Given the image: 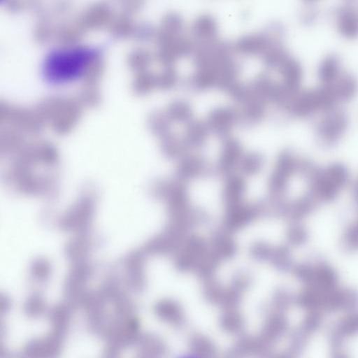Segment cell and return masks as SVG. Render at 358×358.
<instances>
[{
    "mask_svg": "<svg viewBox=\"0 0 358 358\" xmlns=\"http://www.w3.org/2000/svg\"><path fill=\"white\" fill-rule=\"evenodd\" d=\"M305 1H307V2H313V1H315L316 0H305Z\"/></svg>",
    "mask_w": 358,
    "mask_h": 358,
    "instance_id": "44dd1931",
    "label": "cell"
},
{
    "mask_svg": "<svg viewBox=\"0 0 358 358\" xmlns=\"http://www.w3.org/2000/svg\"><path fill=\"white\" fill-rule=\"evenodd\" d=\"M349 170L341 163L315 166L305 179L307 192L318 203L335 199L350 182Z\"/></svg>",
    "mask_w": 358,
    "mask_h": 358,
    "instance_id": "7a4b0ae2",
    "label": "cell"
},
{
    "mask_svg": "<svg viewBox=\"0 0 358 358\" xmlns=\"http://www.w3.org/2000/svg\"><path fill=\"white\" fill-rule=\"evenodd\" d=\"M96 55L86 47L73 46L57 49L46 57L43 75L52 85L72 83L83 76L94 63Z\"/></svg>",
    "mask_w": 358,
    "mask_h": 358,
    "instance_id": "6da1fadb",
    "label": "cell"
},
{
    "mask_svg": "<svg viewBox=\"0 0 358 358\" xmlns=\"http://www.w3.org/2000/svg\"><path fill=\"white\" fill-rule=\"evenodd\" d=\"M358 305V293L349 289L336 287L325 292L323 309L327 310H352Z\"/></svg>",
    "mask_w": 358,
    "mask_h": 358,
    "instance_id": "ba28073f",
    "label": "cell"
},
{
    "mask_svg": "<svg viewBox=\"0 0 358 358\" xmlns=\"http://www.w3.org/2000/svg\"><path fill=\"white\" fill-rule=\"evenodd\" d=\"M352 195L355 201L358 204V178L354 183L352 189Z\"/></svg>",
    "mask_w": 358,
    "mask_h": 358,
    "instance_id": "ffe728a7",
    "label": "cell"
},
{
    "mask_svg": "<svg viewBox=\"0 0 358 358\" xmlns=\"http://www.w3.org/2000/svg\"><path fill=\"white\" fill-rule=\"evenodd\" d=\"M243 153L242 145L237 139L231 136L223 139L221 152L214 171L224 178L234 173Z\"/></svg>",
    "mask_w": 358,
    "mask_h": 358,
    "instance_id": "8992f818",
    "label": "cell"
},
{
    "mask_svg": "<svg viewBox=\"0 0 358 358\" xmlns=\"http://www.w3.org/2000/svg\"><path fill=\"white\" fill-rule=\"evenodd\" d=\"M339 103L329 85L299 91L283 109L288 115L298 118L311 117L337 107Z\"/></svg>",
    "mask_w": 358,
    "mask_h": 358,
    "instance_id": "3957f363",
    "label": "cell"
},
{
    "mask_svg": "<svg viewBox=\"0 0 358 358\" xmlns=\"http://www.w3.org/2000/svg\"><path fill=\"white\" fill-rule=\"evenodd\" d=\"M210 134L222 140L230 136L234 127L239 122L238 110L221 106L212 110L205 120Z\"/></svg>",
    "mask_w": 358,
    "mask_h": 358,
    "instance_id": "5b68a950",
    "label": "cell"
},
{
    "mask_svg": "<svg viewBox=\"0 0 358 358\" xmlns=\"http://www.w3.org/2000/svg\"><path fill=\"white\" fill-rule=\"evenodd\" d=\"M186 125L185 134L182 138L186 147L189 150L202 148L210 134L206 121L193 120Z\"/></svg>",
    "mask_w": 358,
    "mask_h": 358,
    "instance_id": "8fae6325",
    "label": "cell"
},
{
    "mask_svg": "<svg viewBox=\"0 0 358 358\" xmlns=\"http://www.w3.org/2000/svg\"><path fill=\"white\" fill-rule=\"evenodd\" d=\"M343 241L345 246L349 249H358V221L347 229Z\"/></svg>",
    "mask_w": 358,
    "mask_h": 358,
    "instance_id": "d6986e66",
    "label": "cell"
},
{
    "mask_svg": "<svg viewBox=\"0 0 358 358\" xmlns=\"http://www.w3.org/2000/svg\"><path fill=\"white\" fill-rule=\"evenodd\" d=\"M315 127L317 142L324 147H331L340 141L345 135L348 119L346 113L337 107L323 113Z\"/></svg>",
    "mask_w": 358,
    "mask_h": 358,
    "instance_id": "277c9868",
    "label": "cell"
},
{
    "mask_svg": "<svg viewBox=\"0 0 358 358\" xmlns=\"http://www.w3.org/2000/svg\"><path fill=\"white\" fill-rule=\"evenodd\" d=\"M166 115L173 123L187 124L194 120L191 106L182 99L174 100L169 106Z\"/></svg>",
    "mask_w": 358,
    "mask_h": 358,
    "instance_id": "5bb4252c",
    "label": "cell"
},
{
    "mask_svg": "<svg viewBox=\"0 0 358 358\" xmlns=\"http://www.w3.org/2000/svg\"><path fill=\"white\" fill-rule=\"evenodd\" d=\"M264 164L263 156L255 152L243 153L239 162L238 169L244 176H252L258 174Z\"/></svg>",
    "mask_w": 358,
    "mask_h": 358,
    "instance_id": "9a60e30c",
    "label": "cell"
},
{
    "mask_svg": "<svg viewBox=\"0 0 358 358\" xmlns=\"http://www.w3.org/2000/svg\"><path fill=\"white\" fill-rule=\"evenodd\" d=\"M287 237L290 244L299 245L306 242L308 233L303 226L293 223L287 230Z\"/></svg>",
    "mask_w": 358,
    "mask_h": 358,
    "instance_id": "e0dca14e",
    "label": "cell"
},
{
    "mask_svg": "<svg viewBox=\"0 0 358 358\" xmlns=\"http://www.w3.org/2000/svg\"><path fill=\"white\" fill-rule=\"evenodd\" d=\"M342 73L340 58L335 54H329L320 62L317 76L321 85H329L338 79Z\"/></svg>",
    "mask_w": 358,
    "mask_h": 358,
    "instance_id": "4fadbf2b",
    "label": "cell"
},
{
    "mask_svg": "<svg viewBox=\"0 0 358 358\" xmlns=\"http://www.w3.org/2000/svg\"><path fill=\"white\" fill-rule=\"evenodd\" d=\"M337 280L334 269L327 264H320L313 266L311 280L307 286L328 292L336 287Z\"/></svg>",
    "mask_w": 358,
    "mask_h": 358,
    "instance_id": "7c38bea8",
    "label": "cell"
},
{
    "mask_svg": "<svg viewBox=\"0 0 358 358\" xmlns=\"http://www.w3.org/2000/svg\"><path fill=\"white\" fill-rule=\"evenodd\" d=\"M358 332V313H352L343 318L336 326L331 338L343 341L346 336Z\"/></svg>",
    "mask_w": 358,
    "mask_h": 358,
    "instance_id": "2e32d148",
    "label": "cell"
},
{
    "mask_svg": "<svg viewBox=\"0 0 358 358\" xmlns=\"http://www.w3.org/2000/svg\"><path fill=\"white\" fill-rule=\"evenodd\" d=\"M336 27L339 34L348 39L358 37V14L350 6H342L336 13Z\"/></svg>",
    "mask_w": 358,
    "mask_h": 358,
    "instance_id": "30bf717a",
    "label": "cell"
},
{
    "mask_svg": "<svg viewBox=\"0 0 358 358\" xmlns=\"http://www.w3.org/2000/svg\"><path fill=\"white\" fill-rule=\"evenodd\" d=\"M245 191L246 182L242 176L234 173L224 177L222 199L226 208L243 203Z\"/></svg>",
    "mask_w": 358,
    "mask_h": 358,
    "instance_id": "9c48e42d",
    "label": "cell"
},
{
    "mask_svg": "<svg viewBox=\"0 0 358 358\" xmlns=\"http://www.w3.org/2000/svg\"><path fill=\"white\" fill-rule=\"evenodd\" d=\"M322 320V315L320 310H309L303 320L301 329L310 335L319 328Z\"/></svg>",
    "mask_w": 358,
    "mask_h": 358,
    "instance_id": "ac0fdd59",
    "label": "cell"
},
{
    "mask_svg": "<svg viewBox=\"0 0 358 358\" xmlns=\"http://www.w3.org/2000/svg\"><path fill=\"white\" fill-rule=\"evenodd\" d=\"M178 161L176 178L186 182L213 171L206 160L198 155L188 153Z\"/></svg>",
    "mask_w": 358,
    "mask_h": 358,
    "instance_id": "52a82bcc",
    "label": "cell"
}]
</instances>
